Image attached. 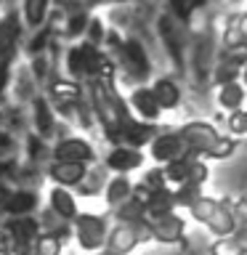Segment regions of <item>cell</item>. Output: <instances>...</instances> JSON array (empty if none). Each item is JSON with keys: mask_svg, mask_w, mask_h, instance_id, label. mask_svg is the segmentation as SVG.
Here are the masks:
<instances>
[{"mask_svg": "<svg viewBox=\"0 0 247 255\" xmlns=\"http://www.w3.org/2000/svg\"><path fill=\"white\" fill-rule=\"evenodd\" d=\"M215 16H210L202 27L191 29V45H189V69L194 77V85L199 91L213 88V67L218 59V32H215Z\"/></svg>", "mask_w": 247, "mask_h": 255, "instance_id": "6da1fadb", "label": "cell"}, {"mask_svg": "<svg viewBox=\"0 0 247 255\" xmlns=\"http://www.w3.org/2000/svg\"><path fill=\"white\" fill-rule=\"evenodd\" d=\"M93 104H96V112H99V117H101L107 138L115 143V146H120V138H123L125 128L135 123L130 117V112H127V107H125V101L115 93V88L109 83L96 80L93 83Z\"/></svg>", "mask_w": 247, "mask_h": 255, "instance_id": "7a4b0ae2", "label": "cell"}, {"mask_svg": "<svg viewBox=\"0 0 247 255\" xmlns=\"http://www.w3.org/2000/svg\"><path fill=\"white\" fill-rule=\"evenodd\" d=\"M234 199L223 197V199H213V197H202L199 202L191 207V218L205 223L213 234H218V239H226L234 234L237 223H234Z\"/></svg>", "mask_w": 247, "mask_h": 255, "instance_id": "3957f363", "label": "cell"}, {"mask_svg": "<svg viewBox=\"0 0 247 255\" xmlns=\"http://www.w3.org/2000/svg\"><path fill=\"white\" fill-rule=\"evenodd\" d=\"M157 35H159V43H162L165 53L170 56L173 67L183 75V72L189 69L186 48L191 45V29L183 27V24H178L167 11H162L157 16Z\"/></svg>", "mask_w": 247, "mask_h": 255, "instance_id": "277c9868", "label": "cell"}, {"mask_svg": "<svg viewBox=\"0 0 247 255\" xmlns=\"http://www.w3.org/2000/svg\"><path fill=\"white\" fill-rule=\"evenodd\" d=\"M154 239L151 234V221H138V223H120L109 231L107 237V253L112 255H127L135 245Z\"/></svg>", "mask_w": 247, "mask_h": 255, "instance_id": "5b68a950", "label": "cell"}, {"mask_svg": "<svg viewBox=\"0 0 247 255\" xmlns=\"http://www.w3.org/2000/svg\"><path fill=\"white\" fill-rule=\"evenodd\" d=\"M178 133H181V138L186 141L189 151L199 159H205L207 154H210V149L221 138L218 128H215L213 123H205V120H191V123H186Z\"/></svg>", "mask_w": 247, "mask_h": 255, "instance_id": "8992f818", "label": "cell"}, {"mask_svg": "<svg viewBox=\"0 0 247 255\" xmlns=\"http://www.w3.org/2000/svg\"><path fill=\"white\" fill-rule=\"evenodd\" d=\"M112 48L120 51L123 67L127 69V75H130L135 83H146V80L151 77V59H149V53H146V48H143L141 40L127 37L120 45H112Z\"/></svg>", "mask_w": 247, "mask_h": 255, "instance_id": "52a82bcc", "label": "cell"}, {"mask_svg": "<svg viewBox=\"0 0 247 255\" xmlns=\"http://www.w3.org/2000/svg\"><path fill=\"white\" fill-rule=\"evenodd\" d=\"M151 146V157H154V162L159 165H170L175 162V159H183V157H189L191 151L186 146V141L181 138V133L178 130H165V133H159L154 141L149 143Z\"/></svg>", "mask_w": 247, "mask_h": 255, "instance_id": "ba28073f", "label": "cell"}, {"mask_svg": "<svg viewBox=\"0 0 247 255\" xmlns=\"http://www.w3.org/2000/svg\"><path fill=\"white\" fill-rule=\"evenodd\" d=\"M77 239L83 250H101L107 245V223L99 215H77Z\"/></svg>", "mask_w": 247, "mask_h": 255, "instance_id": "9c48e42d", "label": "cell"}, {"mask_svg": "<svg viewBox=\"0 0 247 255\" xmlns=\"http://www.w3.org/2000/svg\"><path fill=\"white\" fill-rule=\"evenodd\" d=\"M183 231H186V223H183V218H181V215H175V213L151 221V234H154V239H157V242H162V245L181 242Z\"/></svg>", "mask_w": 247, "mask_h": 255, "instance_id": "30bf717a", "label": "cell"}, {"mask_svg": "<svg viewBox=\"0 0 247 255\" xmlns=\"http://www.w3.org/2000/svg\"><path fill=\"white\" fill-rule=\"evenodd\" d=\"M130 107L143 123H154V120H159V112H162L157 99H154V93H151V88H146V85H138L130 93Z\"/></svg>", "mask_w": 247, "mask_h": 255, "instance_id": "8fae6325", "label": "cell"}, {"mask_svg": "<svg viewBox=\"0 0 247 255\" xmlns=\"http://www.w3.org/2000/svg\"><path fill=\"white\" fill-rule=\"evenodd\" d=\"M215 101H218V107L223 112H242L245 109V101H247V88L245 83L239 80V83H229V85H221L218 88V96H215Z\"/></svg>", "mask_w": 247, "mask_h": 255, "instance_id": "7c38bea8", "label": "cell"}, {"mask_svg": "<svg viewBox=\"0 0 247 255\" xmlns=\"http://www.w3.org/2000/svg\"><path fill=\"white\" fill-rule=\"evenodd\" d=\"M107 165L112 167V170H117L120 175H125L127 170H135V167L143 165V154H141V149L115 146L107 157Z\"/></svg>", "mask_w": 247, "mask_h": 255, "instance_id": "4fadbf2b", "label": "cell"}, {"mask_svg": "<svg viewBox=\"0 0 247 255\" xmlns=\"http://www.w3.org/2000/svg\"><path fill=\"white\" fill-rule=\"evenodd\" d=\"M56 159H59V162L83 165L88 159H93V149H91V143H85L80 138H67V141L59 143V149H56Z\"/></svg>", "mask_w": 247, "mask_h": 255, "instance_id": "5bb4252c", "label": "cell"}, {"mask_svg": "<svg viewBox=\"0 0 247 255\" xmlns=\"http://www.w3.org/2000/svg\"><path fill=\"white\" fill-rule=\"evenodd\" d=\"M146 218L149 221H157V218H162V215H170L175 210V199H173V189H157V191H151L146 202Z\"/></svg>", "mask_w": 247, "mask_h": 255, "instance_id": "9a60e30c", "label": "cell"}, {"mask_svg": "<svg viewBox=\"0 0 247 255\" xmlns=\"http://www.w3.org/2000/svg\"><path fill=\"white\" fill-rule=\"evenodd\" d=\"M151 93L159 104V109H175L181 104V85L173 77H159L151 85Z\"/></svg>", "mask_w": 247, "mask_h": 255, "instance_id": "2e32d148", "label": "cell"}, {"mask_svg": "<svg viewBox=\"0 0 247 255\" xmlns=\"http://www.w3.org/2000/svg\"><path fill=\"white\" fill-rule=\"evenodd\" d=\"M5 231L16 239V245H32L37 239V223L21 215V218H13L11 223L5 226Z\"/></svg>", "mask_w": 247, "mask_h": 255, "instance_id": "e0dca14e", "label": "cell"}, {"mask_svg": "<svg viewBox=\"0 0 247 255\" xmlns=\"http://www.w3.org/2000/svg\"><path fill=\"white\" fill-rule=\"evenodd\" d=\"M115 215L120 223H138V221H149L146 218V205L141 202L138 197H130L127 202L115 207Z\"/></svg>", "mask_w": 247, "mask_h": 255, "instance_id": "ac0fdd59", "label": "cell"}, {"mask_svg": "<svg viewBox=\"0 0 247 255\" xmlns=\"http://www.w3.org/2000/svg\"><path fill=\"white\" fill-rule=\"evenodd\" d=\"M197 159H199V157L189 154V157H183V159H175V162L165 165V167H162V170H165V181H167V183H175V186L186 183V181H189V173H191V165H194Z\"/></svg>", "mask_w": 247, "mask_h": 255, "instance_id": "d6986e66", "label": "cell"}, {"mask_svg": "<svg viewBox=\"0 0 247 255\" xmlns=\"http://www.w3.org/2000/svg\"><path fill=\"white\" fill-rule=\"evenodd\" d=\"M16 35H19V21H16V16L11 13V16H5L3 24H0V64L11 56Z\"/></svg>", "mask_w": 247, "mask_h": 255, "instance_id": "ffe728a7", "label": "cell"}, {"mask_svg": "<svg viewBox=\"0 0 247 255\" xmlns=\"http://www.w3.org/2000/svg\"><path fill=\"white\" fill-rule=\"evenodd\" d=\"M130 197H133V183L127 181L125 175H117V178L109 181V186H107V202H109L112 207L127 202Z\"/></svg>", "mask_w": 247, "mask_h": 255, "instance_id": "44dd1931", "label": "cell"}, {"mask_svg": "<svg viewBox=\"0 0 247 255\" xmlns=\"http://www.w3.org/2000/svg\"><path fill=\"white\" fill-rule=\"evenodd\" d=\"M85 175V165H77V162H56L53 165V178L64 183V186H75V183L83 181Z\"/></svg>", "mask_w": 247, "mask_h": 255, "instance_id": "7402d4cb", "label": "cell"}, {"mask_svg": "<svg viewBox=\"0 0 247 255\" xmlns=\"http://www.w3.org/2000/svg\"><path fill=\"white\" fill-rule=\"evenodd\" d=\"M51 205H53V213L59 215V218H64V221L77 218V205H75V199L69 197V191L56 189L51 194Z\"/></svg>", "mask_w": 247, "mask_h": 255, "instance_id": "603a6c76", "label": "cell"}, {"mask_svg": "<svg viewBox=\"0 0 247 255\" xmlns=\"http://www.w3.org/2000/svg\"><path fill=\"white\" fill-rule=\"evenodd\" d=\"M202 197H205L202 186H194V183H181V186L173 191L175 207H186V210H191V207H194Z\"/></svg>", "mask_w": 247, "mask_h": 255, "instance_id": "cb8c5ba5", "label": "cell"}, {"mask_svg": "<svg viewBox=\"0 0 247 255\" xmlns=\"http://www.w3.org/2000/svg\"><path fill=\"white\" fill-rule=\"evenodd\" d=\"M35 194H27V191H19V194H13V197H8L5 199V210L8 213H13V215H24V213H29L32 207H35Z\"/></svg>", "mask_w": 247, "mask_h": 255, "instance_id": "d4e9b609", "label": "cell"}, {"mask_svg": "<svg viewBox=\"0 0 247 255\" xmlns=\"http://www.w3.org/2000/svg\"><path fill=\"white\" fill-rule=\"evenodd\" d=\"M226 135L229 138H242V135H247V123H245V109L242 112H231V115L226 117Z\"/></svg>", "mask_w": 247, "mask_h": 255, "instance_id": "484cf974", "label": "cell"}, {"mask_svg": "<svg viewBox=\"0 0 247 255\" xmlns=\"http://www.w3.org/2000/svg\"><path fill=\"white\" fill-rule=\"evenodd\" d=\"M234 149H237V141L234 138H229V135H221L218 143L210 149V154H207L205 159H226L234 154Z\"/></svg>", "mask_w": 247, "mask_h": 255, "instance_id": "4316f807", "label": "cell"}, {"mask_svg": "<svg viewBox=\"0 0 247 255\" xmlns=\"http://www.w3.org/2000/svg\"><path fill=\"white\" fill-rule=\"evenodd\" d=\"M35 250L37 255H61V239L53 234H43V237H37Z\"/></svg>", "mask_w": 247, "mask_h": 255, "instance_id": "83f0119b", "label": "cell"}, {"mask_svg": "<svg viewBox=\"0 0 247 255\" xmlns=\"http://www.w3.org/2000/svg\"><path fill=\"white\" fill-rule=\"evenodd\" d=\"M210 255H245V253L239 250V245L234 242V239L226 237V239H215V242L210 245Z\"/></svg>", "mask_w": 247, "mask_h": 255, "instance_id": "f1b7e54d", "label": "cell"}, {"mask_svg": "<svg viewBox=\"0 0 247 255\" xmlns=\"http://www.w3.org/2000/svg\"><path fill=\"white\" fill-rule=\"evenodd\" d=\"M35 120H37V128H40V133H43V135H48V133L53 130V117H51V109H48L43 101H37Z\"/></svg>", "mask_w": 247, "mask_h": 255, "instance_id": "f546056e", "label": "cell"}, {"mask_svg": "<svg viewBox=\"0 0 247 255\" xmlns=\"http://www.w3.org/2000/svg\"><path fill=\"white\" fill-rule=\"evenodd\" d=\"M210 178V167H207L205 159H197L191 165V173H189V181L186 183H194V186H205V181Z\"/></svg>", "mask_w": 247, "mask_h": 255, "instance_id": "4dcf8cb0", "label": "cell"}, {"mask_svg": "<svg viewBox=\"0 0 247 255\" xmlns=\"http://www.w3.org/2000/svg\"><path fill=\"white\" fill-rule=\"evenodd\" d=\"M45 5H48V0H27V21L29 24H40L43 21V16H45Z\"/></svg>", "mask_w": 247, "mask_h": 255, "instance_id": "1f68e13d", "label": "cell"}, {"mask_svg": "<svg viewBox=\"0 0 247 255\" xmlns=\"http://www.w3.org/2000/svg\"><path fill=\"white\" fill-rule=\"evenodd\" d=\"M53 96L61 101H77L80 99V88L75 83H56L53 85Z\"/></svg>", "mask_w": 247, "mask_h": 255, "instance_id": "d6a6232c", "label": "cell"}, {"mask_svg": "<svg viewBox=\"0 0 247 255\" xmlns=\"http://www.w3.org/2000/svg\"><path fill=\"white\" fill-rule=\"evenodd\" d=\"M69 69H72V75H77V77L88 75V69H85V53H83V45L75 48V51L69 53Z\"/></svg>", "mask_w": 247, "mask_h": 255, "instance_id": "836d02e7", "label": "cell"}, {"mask_svg": "<svg viewBox=\"0 0 247 255\" xmlns=\"http://www.w3.org/2000/svg\"><path fill=\"white\" fill-rule=\"evenodd\" d=\"M107 40V32H104V24L99 19H91V24H88V43L91 45H99Z\"/></svg>", "mask_w": 247, "mask_h": 255, "instance_id": "e575fe53", "label": "cell"}, {"mask_svg": "<svg viewBox=\"0 0 247 255\" xmlns=\"http://www.w3.org/2000/svg\"><path fill=\"white\" fill-rule=\"evenodd\" d=\"M234 223L237 226H247V197H237L234 199Z\"/></svg>", "mask_w": 247, "mask_h": 255, "instance_id": "d590c367", "label": "cell"}, {"mask_svg": "<svg viewBox=\"0 0 247 255\" xmlns=\"http://www.w3.org/2000/svg\"><path fill=\"white\" fill-rule=\"evenodd\" d=\"M88 24H91V19H88L85 13H75V16L69 19L67 32H69V35H80V32H85V29H88Z\"/></svg>", "mask_w": 247, "mask_h": 255, "instance_id": "8d00e7d4", "label": "cell"}, {"mask_svg": "<svg viewBox=\"0 0 247 255\" xmlns=\"http://www.w3.org/2000/svg\"><path fill=\"white\" fill-rule=\"evenodd\" d=\"M231 239H234V242L239 245V250L247 255V226H237L234 234H231Z\"/></svg>", "mask_w": 247, "mask_h": 255, "instance_id": "74e56055", "label": "cell"}, {"mask_svg": "<svg viewBox=\"0 0 247 255\" xmlns=\"http://www.w3.org/2000/svg\"><path fill=\"white\" fill-rule=\"evenodd\" d=\"M11 146H13V141L8 138L5 133H0V154H3V151H8V149H11Z\"/></svg>", "mask_w": 247, "mask_h": 255, "instance_id": "f35d334b", "label": "cell"}, {"mask_svg": "<svg viewBox=\"0 0 247 255\" xmlns=\"http://www.w3.org/2000/svg\"><path fill=\"white\" fill-rule=\"evenodd\" d=\"M239 29H242V37H245V45H247V13L245 11L239 13Z\"/></svg>", "mask_w": 247, "mask_h": 255, "instance_id": "ab89813d", "label": "cell"}, {"mask_svg": "<svg viewBox=\"0 0 247 255\" xmlns=\"http://www.w3.org/2000/svg\"><path fill=\"white\" fill-rule=\"evenodd\" d=\"M210 3H213V0H194V5H197V11H199V13H205V8L210 5Z\"/></svg>", "mask_w": 247, "mask_h": 255, "instance_id": "60d3db41", "label": "cell"}, {"mask_svg": "<svg viewBox=\"0 0 247 255\" xmlns=\"http://www.w3.org/2000/svg\"><path fill=\"white\" fill-rule=\"evenodd\" d=\"M40 45H45V32H43V35H37V37H35V43H32V48H35V51H37Z\"/></svg>", "mask_w": 247, "mask_h": 255, "instance_id": "b9f144b4", "label": "cell"}, {"mask_svg": "<svg viewBox=\"0 0 247 255\" xmlns=\"http://www.w3.org/2000/svg\"><path fill=\"white\" fill-rule=\"evenodd\" d=\"M35 75H37V77L45 75V64H43V61H35Z\"/></svg>", "mask_w": 247, "mask_h": 255, "instance_id": "7bdbcfd3", "label": "cell"}, {"mask_svg": "<svg viewBox=\"0 0 247 255\" xmlns=\"http://www.w3.org/2000/svg\"><path fill=\"white\" fill-rule=\"evenodd\" d=\"M3 85H5V69H0V91H3Z\"/></svg>", "mask_w": 247, "mask_h": 255, "instance_id": "ee69618b", "label": "cell"}, {"mask_svg": "<svg viewBox=\"0 0 247 255\" xmlns=\"http://www.w3.org/2000/svg\"><path fill=\"white\" fill-rule=\"evenodd\" d=\"M8 170H11V165H8V162H3V165H0V175H3V173H8Z\"/></svg>", "mask_w": 247, "mask_h": 255, "instance_id": "f6af8a7d", "label": "cell"}, {"mask_svg": "<svg viewBox=\"0 0 247 255\" xmlns=\"http://www.w3.org/2000/svg\"><path fill=\"white\" fill-rule=\"evenodd\" d=\"M3 199H5V189L0 186V202H3Z\"/></svg>", "mask_w": 247, "mask_h": 255, "instance_id": "bcb514c9", "label": "cell"}, {"mask_svg": "<svg viewBox=\"0 0 247 255\" xmlns=\"http://www.w3.org/2000/svg\"><path fill=\"white\" fill-rule=\"evenodd\" d=\"M242 80H245V88H247V67H245V72H242Z\"/></svg>", "mask_w": 247, "mask_h": 255, "instance_id": "7dc6e473", "label": "cell"}, {"mask_svg": "<svg viewBox=\"0 0 247 255\" xmlns=\"http://www.w3.org/2000/svg\"><path fill=\"white\" fill-rule=\"evenodd\" d=\"M0 255H11V253H5V250H0Z\"/></svg>", "mask_w": 247, "mask_h": 255, "instance_id": "c3c4849f", "label": "cell"}, {"mask_svg": "<svg viewBox=\"0 0 247 255\" xmlns=\"http://www.w3.org/2000/svg\"><path fill=\"white\" fill-rule=\"evenodd\" d=\"M88 3H101V0H88Z\"/></svg>", "mask_w": 247, "mask_h": 255, "instance_id": "681fc988", "label": "cell"}, {"mask_svg": "<svg viewBox=\"0 0 247 255\" xmlns=\"http://www.w3.org/2000/svg\"><path fill=\"white\" fill-rule=\"evenodd\" d=\"M29 255H37V250H32V253H29Z\"/></svg>", "mask_w": 247, "mask_h": 255, "instance_id": "f907efd6", "label": "cell"}, {"mask_svg": "<svg viewBox=\"0 0 247 255\" xmlns=\"http://www.w3.org/2000/svg\"><path fill=\"white\" fill-rule=\"evenodd\" d=\"M245 123H247V109H245Z\"/></svg>", "mask_w": 247, "mask_h": 255, "instance_id": "816d5d0a", "label": "cell"}, {"mask_svg": "<svg viewBox=\"0 0 247 255\" xmlns=\"http://www.w3.org/2000/svg\"><path fill=\"white\" fill-rule=\"evenodd\" d=\"M101 255H112V253H101Z\"/></svg>", "mask_w": 247, "mask_h": 255, "instance_id": "f5cc1de1", "label": "cell"}, {"mask_svg": "<svg viewBox=\"0 0 247 255\" xmlns=\"http://www.w3.org/2000/svg\"><path fill=\"white\" fill-rule=\"evenodd\" d=\"M215 3H223V0H215Z\"/></svg>", "mask_w": 247, "mask_h": 255, "instance_id": "db71d44e", "label": "cell"}, {"mask_svg": "<svg viewBox=\"0 0 247 255\" xmlns=\"http://www.w3.org/2000/svg\"><path fill=\"white\" fill-rule=\"evenodd\" d=\"M245 13H247V5H245Z\"/></svg>", "mask_w": 247, "mask_h": 255, "instance_id": "11a10c76", "label": "cell"}, {"mask_svg": "<svg viewBox=\"0 0 247 255\" xmlns=\"http://www.w3.org/2000/svg\"><path fill=\"white\" fill-rule=\"evenodd\" d=\"M117 3H123V0H117Z\"/></svg>", "mask_w": 247, "mask_h": 255, "instance_id": "9f6ffc18", "label": "cell"}]
</instances>
